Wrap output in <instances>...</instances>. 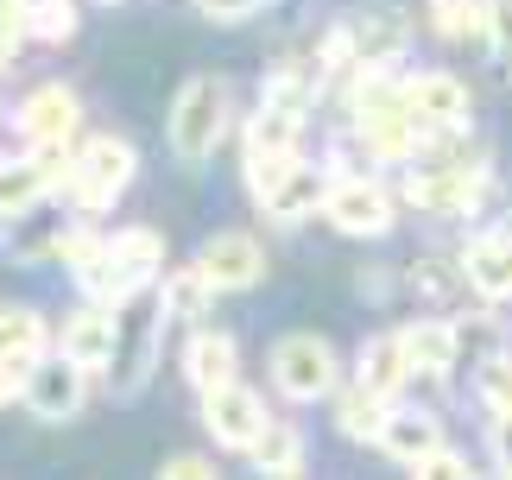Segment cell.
<instances>
[{"label": "cell", "instance_id": "4316f807", "mask_svg": "<svg viewBox=\"0 0 512 480\" xmlns=\"http://www.w3.org/2000/svg\"><path fill=\"white\" fill-rule=\"evenodd\" d=\"M32 38L38 45H70L76 38V0H32Z\"/></svg>", "mask_w": 512, "mask_h": 480}, {"label": "cell", "instance_id": "8fae6325", "mask_svg": "<svg viewBox=\"0 0 512 480\" xmlns=\"http://www.w3.org/2000/svg\"><path fill=\"white\" fill-rule=\"evenodd\" d=\"M329 184H336V171L329 165H291L279 184H272L266 196H260V209H266V222H279V228H298V222H310L323 203H329Z\"/></svg>", "mask_w": 512, "mask_h": 480}, {"label": "cell", "instance_id": "d6986e66", "mask_svg": "<svg viewBox=\"0 0 512 480\" xmlns=\"http://www.w3.org/2000/svg\"><path fill=\"white\" fill-rule=\"evenodd\" d=\"M241 373V342L222 329H196L190 335V348H184V379L196 392H215V386H228V379Z\"/></svg>", "mask_w": 512, "mask_h": 480}, {"label": "cell", "instance_id": "e575fe53", "mask_svg": "<svg viewBox=\"0 0 512 480\" xmlns=\"http://www.w3.org/2000/svg\"><path fill=\"white\" fill-rule=\"evenodd\" d=\"M26 379H32V367H13V360H0V405L26 398Z\"/></svg>", "mask_w": 512, "mask_h": 480}, {"label": "cell", "instance_id": "d6a6232c", "mask_svg": "<svg viewBox=\"0 0 512 480\" xmlns=\"http://www.w3.org/2000/svg\"><path fill=\"white\" fill-rule=\"evenodd\" d=\"M196 7H203V19H215V26H234V19H253L260 0H196Z\"/></svg>", "mask_w": 512, "mask_h": 480}, {"label": "cell", "instance_id": "f1b7e54d", "mask_svg": "<svg viewBox=\"0 0 512 480\" xmlns=\"http://www.w3.org/2000/svg\"><path fill=\"white\" fill-rule=\"evenodd\" d=\"M26 38H32V0H0V70L13 64Z\"/></svg>", "mask_w": 512, "mask_h": 480}, {"label": "cell", "instance_id": "484cf974", "mask_svg": "<svg viewBox=\"0 0 512 480\" xmlns=\"http://www.w3.org/2000/svg\"><path fill=\"white\" fill-rule=\"evenodd\" d=\"M430 32L437 38H481L487 45V0H430Z\"/></svg>", "mask_w": 512, "mask_h": 480}, {"label": "cell", "instance_id": "7402d4cb", "mask_svg": "<svg viewBox=\"0 0 512 480\" xmlns=\"http://www.w3.org/2000/svg\"><path fill=\"white\" fill-rule=\"evenodd\" d=\"M57 190V177L38 165L32 152H19V158H0V215L7 222H19V215H32L45 196Z\"/></svg>", "mask_w": 512, "mask_h": 480}, {"label": "cell", "instance_id": "5bb4252c", "mask_svg": "<svg viewBox=\"0 0 512 480\" xmlns=\"http://www.w3.org/2000/svg\"><path fill=\"white\" fill-rule=\"evenodd\" d=\"M13 127L32 139V146H45V139H76L83 127V102H76V89L64 83H38L26 102L13 108Z\"/></svg>", "mask_w": 512, "mask_h": 480}, {"label": "cell", "instance_id": "f546056e", "mask_svg": "<svg viewBox=\"0 0 512 480\" xmlns=\"http://www.w3.org/2000/svg\"><path fill=\"white\" fill-rule=\"evenodd\" d=\"M487 51L512 64V0H487Z\"/></svg>", "mask_w": 512, "mask_h": 480}, {"label": "cell", "instance_id": "836d02e7", "mask_svg": "<svg viewBox=\"0 0 512 480\" xmlns=\"http://www.w3.org/2000/svg\"><path fill=\"white\" fill-rule=\"evenodd\" d=\"M159 474H165V480H209V474H215V462H209V455H171Z\"/></svg>", "mask_w": 512, "mask_h": 480}, {"label": "cell", "instance_id": "7c38bea8", "mask_svg": "<svg viewBox=\"0 0 512 480\" xmlns=\"http://www.w3.org/2000/svg\"><path fill=\"white\" fill-rule=\"evenodd\" d=\"M196 266H203L222 291H253V285L266 278V253H260V240H253V234L222 228V234H209V240H203Z\"/></svg>", "mask_w": 512, "mask_h": 480}, {"label": "cell", "instance_id": "4dcf8cb0", "mask_svg": "<svg viewBox=\"0 0 512 480\" xmlns=\"http://www.w3.org/2000/svg\"><path fill=\"white\" fill-rule=\"evenodd\" d=\"M487 462H494V474H512V411L487 424Z\"/></svg>", "mask_w": 512, "mask_h": 480}, {"label": "cell", "instance_id": "e0dca14e", "mask_svg": "<svg viewBox=\"0 0 512 480\" xmlns=\"http://www.w3.org/2000/svg\"><path fill=\"white\" fill-rule=\"evenodd\" d=\"M405 354H411V373L418 379H449L462 360V335L456 323H437V316H418V323H405Z\"/></svg>", "mask_w": 512, "mask_h": 480}, {"label": "cell", "instance_id": "3957f363", "mask_svg": "<svg viewBox=\"0 0 512 480\" xmlns=\"http://www.w3.org/2000/svg\"><path fill=\"white\" fill-rule=\"evenodd\" d=\"M133 171H140V152H133V139H121V133H95V139H83V146H76V165H70V177H64L70 209H76V215H102V209H114V203L127 196Z\"/></svg>", "mask_w": 512, "mask_h": 480}, {"label": "cell", "instance_id": "5b68a950", "mask_svg": "<svg viewBox=\"0 0 512 480\" xmlns=\"http://www.w3.org/2000/svg\"><path fill=\"white\" fill-rule=\"evenodd\" d=\"M392 215H399V203H392V190L380 184V177H336V184H329L323 222L336 234H348V240L392 234Z\"/></svg>", "mask_w": 512, "mask_h": 480}, {"label": "cell", "instance_id": "8992f818", "mask_svg": "<svg viewBox=\"0 0 512 480\" xmlns=\"http://www.w3.org/2000/svg\"><path fill=\"white\" fill-rule=\"evenodd\" d=\"M272 424V411H266V398L241 386V379H228V386H215L203 392V430H209V443L215 449H234V455H247L253 443H260V430Z\"/></svg>", "mask_w": 512, "mask_h": 480}, {"label": "cell", "instance_id": "1f68e13d", "mask_svg": "<svg viewBox=\"0 0 512 480\" xmlns=\"http://www.w3.org/2000/svg\"><path fill=\"white\" fill-rule=\"evenodd\" d=\"M418 474H424V480H462V474H475V468H468V455H462V449H449V443H443Z\"/></svg>", "mask_w": 512, "mask_h": 480}, {"label": "cell", "instance_id": "ac0fdd59", "mask_svg": "<svg viewBox=\"0 0 512 480\" xmlns=\"http://www.w3.org/2000/svg\"><path fill=\"white\" fill-rule=\"evenodd\" d=\"M215 297H222V285H215L196 259L159 278V316L165 323H203V316L215 310Z\"/></svg>", "mask_w": 512, "mask_h": 480}, {"label": "cell", "instance_id": "83f0119b", "mask_svg": "<svg viewBox=\"0 0 512 480\" xmlns=\"http://www.w3.org/2000/svg\"><path fill=\"white\" fill-rule=\"evenodd\" d=\"M475 392H481V405L487 411H512V354H494V360H481L475 367Z\"/></svg>", "mask_w": 512, "mask_h": 480}, {"label": "cell", "instance_id": "d4e9b609", "mask_svg": "<svg viewBox=\"0 0 512 480\" xmlns=\"http://www.w3.org/2000/svg\"><path fill=\"white\" fill-rule=\"evenodd\" d=\"M247 462L260 468V474H279V480H291V474H304V430L298 424H272L260 430V443L247 449Z\"/></svg>", "mask_w": 512, "mask_h": 480}, {"label": "cell", "instance_id": "2e32d148", "mask_svg": "<svg viewBox=\"0 0 512 480\" xmlns=\"http://www.w3.org/2000/svg\"><path fill=\"white\" fill-rule=\"evenodd\" d=\"M443 443H449V436H443V417L437 411H392L386 430H380V449L399 468H424Z\"/></svg>", "mask_w": 512, "mask_h": 480}, {"label": "cell", "instance_id": "30bf717a", "mask_svg": "<svg viewBox=\"0 0 512 480\" xmlns=\"http://www.w3.org/2000/svg\"><path fill=\"white\" fill-rule=\"evenodd\" d=\"M405 108L418 114L430 133H462L468 114H475V95L449 70H418V76H405Z\"/></svg>", "mask_w": 512, "mask_h": 480}, {"label": "cell", "instance_id": "cb8c5ba5", "mask_svg": "<svg viewBox=\"0 0 512 480\" xmlns=\"http://www.w3.org/2000/svg\"><path fill=\"white\" fill-rule=\"evenodd\" d=\"M57 342H51V323L38 310H0V360H13V367H38Z\"/></svg>", "mask_w": 512, "mask_h": 480}, {"label": "cell", "instance_id": "603a6c76", "mask_svg": "<svg viewBox=\"0 0 512 480\" xmlns=\"http://www.w3.org/2000/svg\"><path fill=\"white\" fill-rule=\"evenodd\" d=\"M386 417H392V398H386V392H373L367 379H354V386H336V430L348 436V443H380Z\"/></svg>", "mask_w": 512, "mask_h": 480}, {"label": "cell", "instance_id": "ba28073f", "mask_svg": "<svg viewBox=\"0 0 512 480\" xmlns=\"http://www.w3.org/2000/svg\"><path fill=\"white\" fill-rule=\"evenodd\" d=\"M83 398H89V367H76L70 354H45L32 367L26 379V411L38 417V424H70L76 411H83Z\"/></svg>", "mask_w": 512, "mask_h": 480}, {"label": "cell", "instance_id": "6da1fadb", "mask_svg": "<svg viewBox=\"0 0 512 480\" xmlns=\"http://www.w3.org/2000/svg\"><path fill=\"white\" fill-rule=\"evenodd\" d=\"M159 278H165V240L152 228H121V234L102 240V253H95L83 272H76V285H83V297H95V304L127 310L133 297L146 285H159Z\"/></svg>", "mask_w": 512, "mask_h": 480}, {"label": "cell", "instance_id": "52a82bcc", "mask_svg": "<svg viewBox=\"0 0 512 480\" xmlns=\"http://www.w3.org/2000/svg\"><path fill=\"white\" fill-rule=\"evenodd\" d=\"M481 190H487V171H468V165H418L399 184V196L424 215H468L481 203Z\"/></svg>", "mask_w": 512, "mask_h": 480}, {"label": "cell", "instance_id": "9a60e30c", "mask_svg": "<svg viewBox=\"0 0 512 480\" xmlns=\"http://www.w3.org/2000/svg\"><path fill=\"white\" fill-rule=\"evenodd\" d=\"M342 45L354 70H392L405 57V19L392 13H348L342 19Z\"/></svg>", "mask_w": 512, "mask_h": 480}, {"label": "cell", "instance_id": "44dd1931", "mask_svg": "<svg viewBox=\"0 0 512 480\" xmlns=\"http://www.w3.org/2000/svg\"><path fill=\"white\" fill-rule=\"evenodd\" d=\"M298 146H304V114L279 102H260V114L241 133V158H291Z\"/></svg>", "mask_w": 512, "mask_h": 480}, {"label": "cell", "instance_id": "7a4b0ae2", "mask_svg": "<svg viewBox=\"0 0 512 480\" xmlns=\"http://www.w3.org/2000/svg\"><path fill=\"white\" fill-rule=\"evenodd\" d=\"M228 120H234V89L222 76H190L171 102V120H165L171 152L184 158V165H209L215 146L228 139Z\"/></svg>", "mask_w": 512, "mask_h": 480}, {"label": "cell", "instance_id": "4fadbf2b", "mask_svg": "<svg viewBox=\"0 0 512 480\" xmlns=\"http://www.w3.org/2000/svg\"><path fill=\"white\" fill-rule=\"evenodd\" d=\"M462 278L487 304H512V228H481L462 247Z\"/></svg>", "mask_w": 512, "mask_h": 480}, {"label": "cell", "instance_id": "9c48e42d", "mask_svg": "<svg viewBox=\"0 0 512 480\" xmlns=\"http://www.w3.org/2000/svg\"><path fill=\"white\" fill-rule=\"evenodd\" d=\"M57 354H70L76 367H89V373L114 367V354H121V310L95 304V297L83 310H70L64 329H57Z\"/></svg>", "mask_w": 512, "mask_h": 480}, {"label": "cell", "instance_id": "ffe728a7", "mask_svg": "<svg viewBox=\"0 0 512 480\" xmlns=\"http://www.w3.org/2000/svg\"><path fill=\"white\" fill-rule=\"evenodd\" d=\"M354 379H367L373 392L399 398V392H405V379H418V373H411V354H405V335H399V329L367 335L361 354H354Z\"/></svg>", "mask_w": 512, "mask_h": 480}, {"label": "cell", "instance_id": "d590c367", "mask_svg": "<svg viewBox=\"0 0 512 480\" xmlns=\"http://www.w3.org/2000/svg\"><path fill=\"white\" fill-rule=\"evenodd\" d=\"M0 120H7V114H0Z\"/></svg>", "mask_w": 512, "mask_h": 480}, {"label": "cell", "instance_id": "277c9868", "mask_svg": "<svg viewBox=\"0 0 512 480\" xmlns=\"http://www.w3.org/2000/svg\"><path fill=\"white\" fill-rule=\"evenodd\" d=\"M272 386H279L291 405H317L342 386V360L336 348L323 342V335H285L279 348H272Z\"/></svg>", "mask_w": 512, "mask_h": 480}]
</instances>
